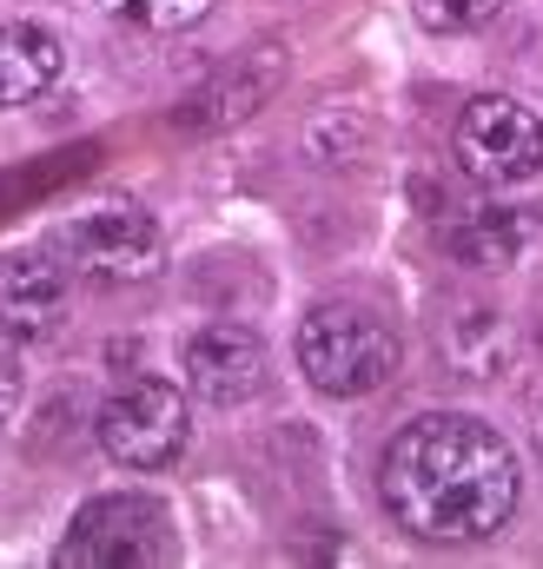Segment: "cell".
Masks as SVG:
<instances>
[{
	"mask_svg": "<svg viewBox=\"0 0 543 569\" xmlns=\"http://www.w3.org/2000/svg\"><path fill=\"white\" fill-rule=\"evenodd\" d=\"M517 490H524V470L511 443L457 411H431L405 425L378 463L385 510L411 537H431V543H477L504 530L517 510Z\"/></svg>",
	"mask_w": 543,
	"mask_h": 569,
	"instance_id": "6da1fadb",
	"label": "cell"
},
{
	"mask_svg": "<svg viewBox=\"0 0 543 569\" xmlns=\"http://www.w3.org/2000/svg\"><path fill=\"white\" fill-rule=\"evenodd\" d=\"M298 371L325 398H372L398 371V331L365 305H318L298 325Z\"/></svg>",
	"mask_w": 543,
	"mask_h": 569,
	"instance_id": "7a4b0ae2",
	"label": "cell"
},
{
	"mask_svg": "<svg viewBox=\"0 0 543 569\" xmlns=\"http://www.w3.org/2000/svg\"><path fill=\"white\" fill-rule=\"evenodd\" d=\"M172 563V517L152 497H93L67 543L60 569H159Z\"/></svg>",
	"mask_w": 543,
	"mask_h": 569,
	"instance_id": "3957f363",
	"label": "cell"
},
{
	"mask_svg": "<svg viewBox=\"0 0 543 569\" xmlns=\"http://www.w3.org/2000/svg\"><path fill=\"white\" fill-rule=\"evenodd\" d=\"M451 159L477 186H524V179H537V166H543V120L524 100H511V93H484V100H471L457 113Z\"/></svg>",
	"mask_w": 543,
	"mask_h": 569,
	"instance_id": "277c9868",
	"label": "cell"
},
{
	"mask_svg": "<svg viewBox=\"0 0 543 569\" xmlns=\"http://www.w3.org/2000/svg\"><path fill=\"white\" fill-rule=\"evenodd\" d=\"M60 246H67L73 272H87L100 284H139L152 279L159 259H166V239H159L152 212H139L134 199H100V206L73 212Z\"/></svg>",
	"mask_w": 543,
	"mask_h": 569,
	"instance_id": "5b68a950",
	"label": "cell"
},
{
	"mask_svg": "<svg viewBox=\"0 0 543 569\" xmlns=\"http://www.w3.org/2000/svg\"><path fill=\"white\" fill-rule=\"evenodd\" d=\"M100 450L113 457V463H127V470H159V463H172L179 450H186V430H192V411H186V398L172 391V385H159V378H139L127 391H113L107 405H100Z\"/></svg>",
	"mask_w": 543,
	"mask_h": 569,
	"instance_id": "8992f818",
	"label": "cell"
},
{
	"mask_svg": "<svg viewBox=\"0 0 543 569\" xmlns=\"http://www.w3.org/2000/svg\"><path fill=\"white\" fill-rule=\"evenodd\" d=\"M179 365H186V385L206 405H239L266 385V345L246 325H199L179 345Z\"/></svg>",
	"mask_w": 543,
	"mask_h": 569,
	"instance_id": "52a82bcc",
	"label": "cell"
},
{
	"mask_svg": "<svg viewBox=\"0 0 543 569\" xmlns=\"http://www.w3.org/2000/svg\"><path fill=\"white\" fill-rule=\"evenodd\" d=\"M278 80H285V47L266 40V47H253L246 60L219 67L199 93H186L179 127H186V133H226V127H239L246 113H259V107H266L272 93H278Z\"/></svg>",
	"mask_w": 543,
	"mask_h": 569,
	"instance_id": "ba28073f",
	"label": "cell"
},
{
	"mask_svg": "<svg viewBox=\"0 0 543 569\" xmlns=\"http://www.w3.org/2000/svg\"><path fill=\"white\" fill-rule=\"evenodd\" d=\"M73 284L47 252H7L0 259V325L13 338H53L67 318Z\"/></svg>",
	"mask_w": 543,
	"mask_h": 569,
	"instance_id": "9c48e42d",
	"label": "cell"
},
{
	"mask_svg": "<svg viewBox=\"0 0 543 569\" xmlns=\"http://www.w3.org/2000/svg\"><path fill=\"white\" fill-rule=\"evenodd\" d=\"M437 345H444V365H457L464 378H497L511 365V318L497 305H451L437 318Z\"/></svg>",
	"mask_w": 543,
	"mask_h": 569,
	"instance_id": "30bf717a",
	"label": "cell"
},
{
	"mask_svg": "<svg viewBox=\"0 0 543 569\" xmlns=\"http://www.w3.org/2000/svg\"><path fill=\"white\" fill-rule=\"evenodd\" d=\"M60 80V40L47 27H0V107H33Z\"/></svg>",
	"mask_w": 543,
	"mask_h": 569,
	"instance_id": "8fae6325",
	"label": "cell"
},
{
	"mask_svg": "<svg viewBox=\"0 0 543 569\" xmlns=\"http://www.w3.org/2000/svg\"><path fill=\"white\" fill-rule=\"evenodd\" d=\"M524 246H531V219L524 212H504V206H471L451 226V252L464 266H517Z\"/></svg>",
	"mask_w": 543,
	"mask_h": 569,
	"instance_id": "7c38bea8",
	"label": "cell"
},
{
	"mask_svg": "<svg viewBox=\"0 0 543 569\" xmlns=\"http://www.w3.org/2000/svg\"><path fill=\"white\" fill-rule=\"evenodd\" d=\"M100 7L127 27H146V33H186V27L206 20L213 0H100Z\"/></svg>",
	"mask_w": 543,
	"mask_h": 569,
	"instance_id": "4fadbf2b",
	"label": "cell"
},
{
	"mask_svg": "<svg viewBox=\"0 0 543 569\" xmlns=\"http://www.w3.org/2000/svg\"><path fill=\"white\" fill-rule=\"evenodd\" d=\"M497 7L504 0H411L417 27H431V33H477L484 20H497Z\"/></svg>",
	"mask_w": 543,
	"mask_h": 569,
	"instance_id": "5bb4252c",
	"label": "cell"
},
{
	"mask_svg": "<svg viewBox=\"0 0 543 569\" xmlns=\"http://www.w3.org/2000/svg\"><path fill=\"white\" fill-rule=\"evenodd\" d=\"M20 391H27V371H20V351H13V331L0 325V418H13V405H20Z\"/></svg>",
	"mask_w": 543,
	"mask_h": 569,
	"instance_id": "9a60e30c",
	"label": "cell"
}]
</instances>
